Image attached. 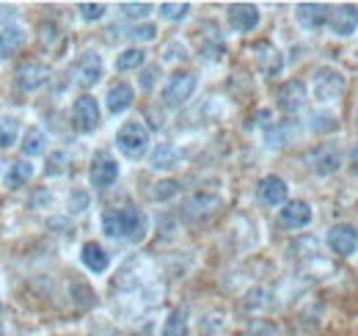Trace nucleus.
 Here are the masks:
<instances>
[{
  "label": "nucleus",
  "instance_id": "10",
  "mask_svg": "<svg viewBox=\"0 0 358 336\" xmlns=\"http://www.w3.org/2000/svg\"><path fill=\"white\" fill-rule=\"evenodd\" d=\"M226 20H229V28L231 31L251 34V31H257L262 14H259V6H254V3H231L226 8Z\"/></svg>",
  "mask_w": 358,
  "mask_h": 336
},
{
  "label": "nucleus",
  "instance_id": "33",
  "mask_svg": "<svg viewBox=\"0 0 358 336\" xmlns=\"http://www.w3.org/2000/svg\"><path fill=\"white\" fill-rule=\"evenodd\" d=\"M66 163H69V158H66L64 152H52V155L47 158L45 174H47V176H61V174L66 171Z\"/></svg>",
  "mask_w": 358,
  "mask_h": 336
},
{
  "label": "nucleus",
  "instance_id": "16",
  "mask_svg": "<svg viewBox=\"0 0 358 336\" xmlns=\"http://www.w3.org/2000/svg\"><path fill=\"white\" fill-rule=\"evenodd\" d=\"M295 20H298L301 28L317 31V28L328 25V20H331V6H325V3H298V6H295Z\"/></svg>",
  "mask_w": 358,
  "mask_h": 336
},
{
  "label": "nucleus",
  "instance_id": "5",
  "mask_svg": "<svg viewBox=\"0 0 358 336\" xmlns=\"http://www.w3.org/2000/svg\"><path fill=\"white\" fill-rule=\"evenodd\" d=\"M196 85H199V78H196L193 72H174V75L169 78L166 88H163V105H166V108H179V105H185V102L193 97Z\"/></svg>",
  "mask_w": 358,
  "mask_h": 336
},
{
  "label": "nucleus",
  "instance_id": "31",
  "mask_svg": "<svg viewBox=\"0 0 358 336\" xmlns=\"http://www.w3.org/2000/svg\"><path fill=\"white\" fill-rule=\"evenodd\" d=\"M157 11H160V17H163V20H169V22H179V20H185V17L190 14V3H160V6H157Z\"/></svg>",
  "mask_w": 358,
  "mask_h": 336
},
{
  "label": "nucleus",
  "instance_id": "9",
  "mask_svg": "<svg viewBox=\"0 0 358 336\" xmlns=\"http://www.w3.org/2000/svg\"><path fill=\"white\" fill-rule=\"evenodd\" d=\"M102 72H105V64H102V55L96 52H83L75 66H72V80L80 85V88H91L102 80Z\"/></svg>",
  "mask_w": 358,
  "mask_h": 336
},
{
  "label": "nucleus",
  "instance_id": "3",
  "mask_svg": "<svg viewBox=\"0 0 358 336\" xmlns=\"http://www.w3.org/2000/svg\"><path fill=\"white\" fill-rule=\"evenodd\" d=\"M149 130L141 125V122H124V125L116 130V146L124 158L130 160H141L146 152H149Z\"/></svg>",
  "mask_w": 358,
  "mask_h": 336
},
{
  "label": "nucleus",
  "instance_id": "17",
  "mask_svg": "<svg viewBox=\"0 0 358 336\" xmlns=\"http://www.w3.org/2000/svg\"><path fill=\"white\" fill-rule=\"evenodd\" d=\"M312 223V204L309 202H287L278 210V226L281 229H303Z\"/></svg>",
  "mask_w": 358,
  "mask_h": 336
},
{
  "label": "nucleus",
  "instance_id": "14",
  "mask_svg": "<svg viewBox=\"0 0 358 336\" xmlns=\"http://www.w3.org/2000/svg\"><path fill=\"white\" fill-rule=\"evenodd\" d=\"M287 196H289V188L281 176L270 174V176H262L259 185H257V199L265 204V207H284L287 204Z\"/></svg>",
  "mask_w": 358,
  "mask_h": 336
},
{
  "label": "nucleus",
  "instance_id": "1",
  "mask_svg": "<svg viewBox=\"0 0 358 336\" xmlns=\"http://www.w3.org/2000/svg\"><path fill=\"white\" fill-rule=\"evenodd\" d=\"M99 226L113 240H133V243H138V240L146 237L149 218L138 210V207L127 204V207H113V210L102 212Z\"/></svg>",
  "mask_w": 358,
  "mask_h": 336
},
{
  "label": "nucleus",
  "instance_id": "19",
  "mask_svg": "<svg viewBox=\"0 0 358 336\" xmlns=\"http://www.w3.org/2000/svg\"><path fill=\"white\" fill-rule=\"evenodd\" d=\"M80 259H83V265L89 267L91 273H105L108 267H110V256H108V251L99 246V243H94V240H89L83 248H80Z\"/></svg>",
  "mask_w": 358,
  "mask_h": 336
},
{
  "label": "nucleus",
  "instance_id": "29",
  "mask_svg": "<svg viewBox=\"0 0 358 336\" xmlns=\"http://www.w3.org/2000/svg\"><path fill=\"white\" fill-rule=\"evenodd\" d=\"M179 185L177 179H163V182H157V185H152V202H169V199H174L179 193Z\"/></svg>",
  "mask_w": 358,
  "mask_h": 336
},
{
  "label": "nucleus",
  "instance_id": "25",
  "mask_svg": "<svg viewBox=\"0 0 358 336\" xmlns=\"http://www.w3.org/2000/svg\"><path fill=\"white\" fill-rule=\"evenodd\" d=\"M143 64H146V52L141 47H130V50L119 52V58H116V69L119 72H133V69H141Z\"/></svg>",
  "mask_w": 358,
  "mask_h": 336
},
{
  "label": "nucleus",
  "instance_id": "15",
  "mask_svg": "<svg viewBox=\"0 0 358 336\" xmlns=\"http://www.w3.org/2000/svg\"><path fill=\"white\" fill-rule=\"evenodd\" d=\"M275 105L281 113H298L306 105V85L301 80H287L275 91Z\"/></svg>",
  "mask_w": 358,
  "mask_h": 336
},
{
  "label": "nucleus",
  "instance_id": "30",
  "mask_svg": "<svg viewBox=\"0 0 358 336\" xmlns=\"http://www.w3.org/2000/svg\"><path fill=\"white\" fill-rule=\"evenodd\" d=\"M309 122H312L309 127H312L317 135H320V132L325 135V132H334V130H339V122H336V116H334V113H328V111H317V113H312V119H309Z\"/></svg>",
  "mask_w": 358,
  "mask_h": 336
},
{
  "label": "nucleus",
  "instance_id": "22",
  "mask_svg": "<svg viewBox=\"0 0 358 336\" xmlns=\"http://www.w3.org/2000/svg\"><path fill=\"white\" fill-rule=\"evenodd\" d=\"M31 176H34V163L31 160H17V163H11L8 171H6V188L17 190L25 182H31Z\"/></svg>",
  "mask_w": 358,
  "mask_h": 336
},
{
  "label": "nucleus",
  "instance_id": "36",
  "mask_svg": "<svg viewBox=\"0 0 358 336\" xmlns=\"http://www.w3.org/2000/svg\"><path fill=\"white\" fill-rule=\"evenodd\" d=\"M72 298H75V303H78V306H83V309L94 303V293H91L86 284H80V281H75V284H72Z\"/></svg>",
  "mask_w": 358,
  "mask_h": 336
},
{
  "label": "nucleus",
  "instance_id": "26",
  "mask_svg": "<svg viewBox=\"0 0 358 336\" xmlns=\"http://www.w3.org/2000/svg\"><path fill=\"white\" fill-rule=\"evenodd\" d=\"M221 202H218V196H207V193H199V196H193L190 202H187V215H199V218H204V215H210V212H215Z\"/></svg>",
  "mask_w": 358,
  "mask_h": 336
},
{
  "label": "nucleus",
  "instance_id": "23",
  "mask_svg": "<svg viewBox=\"0 0 358 336\" xmlns=\"http://www.w3.org/2000/svg\"><path fill=\"white\" fill-rule=\"evenodd\" d=\"M292 135H295V127L287 125V122H278V125L265 130V144L270 149H284V146L292 144Z\"/></svg>",
  "mask_w": 358,
  "mask_h": 336
},
{
  "label": "nucleus",
  "instance_id": "37",
  "mask_svg": "<svg viewBox=\"0 0 358 336\" xmlns=\"http://www.w3.org/2000/svg\"><path fill=\"white\" fill-rule=\"evenodd\" d=\"M89 210V193H80V190H75L72 196H69V212H86Z\"/></svg>",
  "mask_w": 358,
  "mask_h": 336
},
{
  "label": "nucleus",
  "instance_id": "13",
  "mask_svg": "<svg viewBox=\"0 0 358 336\" xmlns=\"http://www.w3.org/2000/svg\"><path fill=\"white\" fill-rule=\"evenodd\" d=\"M328 28L336 34V36H353L358 31V6L356 3H339L331 8V20H328Z\"/></svg>",
  "mask_w": 358,
  "mask_h": 336
},
{
  "label": "nucleus",
  "instance_id": "28",
  "mask_svg": "<svg viewBox=\"0 0 358 336\" xmlns=\"http://www.w3.org/2000/svg\"><path fill=\"white\" fill-rule=\"evenodd\" d=\"M20 138V122L11 116H0V149H11Z\"/></svg>",
  "mask_w": 358,
  "mask_h": 336
},
{
  "label": "nucleus",
  "instance_id": "21",
  "mask_svg": "<svg viewBox=\"0 0 358 336\" xmlns=\"http://www.w3.org/2000/svg\"><path fill=\"white\" fill-rule=\"evenodd\" d=\"M190 334V320H187V309H174V312H169V317H166V323H163V331L160 336H187Z\"/></svg>",
  "mask_w": 358,
  "mask_h": 336
},
{
  "label": "nucleus",
  "instance_id": "4",
  "mask_svg": "<svg viewBox=\"0 0 358 336\" xmlns=\"http://www.w3.org/2000/svg\"><path fill=\"white\" fill-rule=\"evenodd\" d=\"M342 163H345V155L334 144H320V146H314L312 152L306 155V166L312 168V174H317V176L336 174L342 168Z\"/></svg>",
  "mask_w": 358,
  "mask_h": 336
},
{
  "label": "nucleus",
  "instance_id": "2",
  "mask_svg": "<svg viewBox=\"0 0 358 336\" xmlns=\"http://www.w3.org/2000/svg\"><path fill=\"white\" fill-rule=\"evenodd\" d=\"M348 91V78L336 66H320L314 72V99L320 105H334Z\"/></svg>",
  "mask_w": 358,
  "mask_h": 336
},
{
  "label": "nucleus",
  "instance_id": "27",
  "mask_svg": "<svg viewBox=\"0 0 358 336\" xmlns=\"http://www.w3.org/2000/svg\"><path fill=\"white\" fill-rule=\"evenodd\" d=\"M179 163V155L177 149L171 146V144H160L155 152H152V168H177Z\"/></svg>",
  "mask_w": 358,
  "mask_h": 336
},
{
  "label": "nucleus",
  "instance_id": "34",
  "mask_svg": "<svg viewBox=\"0 0 358 336\" xmlns=\"http://www.w3.org/2000/svg\"><path fill=\"white\" fill-rule=\"evenodd\" d=\"M119 11H122L124 17H130V20H143V17L152 11V6H149V3H122Z\"/></svg>",
  "mask_w": 358,
  "mask_h": 336
},
{
  "label": "nucleus",
  "instance_id": "40",
  "mask_svg": "<svg viewBox=\"0 0 358 336\" xmlns=\"http://www.w3.org/2000/svg\"><path fill=\"white\" fill-rule=\"evenodd\" d=\"M356 127H358V105H356Z\"/></svg>",
  "mask_w": 358,
  "mask_h": 336
},
{
  "label": "nucleus",
  "instance_id": "24",
  "mask_svg": "<svg viewBox=\"0 0 358 336\" xmlns=\"http://www.w3.org/2000/svg\"><path fill=\"white\" fill-rule=\"evenodd\" d=\"M47 149V135L39 127H31L22 138V155L25 158H36V155H45Z\"/></svg>",
  "mask_w": 358,
  "mask_h": 336
},
{
  "label": "nucleus",
  "instance_id": "6",
  "mask_svg": "<svg viewBox=\"0 0 358 336\" xmlns=\"http://www.w3.org/2000/svg\"><path fill=\"white\" fill-rule=\"evenodd\" d=\"M99 119H102L99 102H96L91 94H83V97L75 99V105H72V127H75L80 135H91V132L99 127Z\"/></svg>",
  "mask_w": 358,
  "mask_h": 336
},
{
  "label": "nucleus",
  "instance_id": "12",
  "mask_svg": "<svg viewBox=\"0 0 358 336\" xmlns=\"http://www.w3.org/2000/svg\"><path fill=\"white\" fill-rule=\"evenodd\" d=\"M116 179H119V163L108 152H96L89 168V182L102 190V188H110Z\"/></svg>",
  "mask_w": 358,
  "mask_h": 336
},
{
  "label": "nucleus",
  "instance_id": "7",
  "mask_svg": "<svg viewBox=\"0 0 358 336\" xmlns=\"http://www.w3.org/2000/svg\"><path fill=\"white\" fill-rule=\"evenodd\" d=\"M251 52H254L257 69H259L268 80L281 78V72H284V52H281L275 44L268 42V39H262V42H257L251 47Z\"/></svg>",
  "mask_w": 358,
  "mask_h": 336
},
{
  "label": "nucleus",
  "instance_id": "38",
  "mask_svg": "<svg viewBox=\"0 0 358 336\" xmlns=\"http://www.w3.org/2000/svg\"><path fill=\"white\" fill-rule=\"evenodd\" d=\"M157 75H160V66H149V69L141 75V88H143V91H152V88H155V80H157Z\"/></svg>",
  "mask_w": 358,
  "mask_h": 336
},
{
  "label": "nucleus",
  "instance_id": "39",
  "mask_svg": "<svg viewBox=\"0 0 358 336\" xmlns=\"http://www.w3.org/2000/svg\"><path fill=\"white\" fill-rule=\"evenodd\" d=\"M348 166H350V174H356L358 176V144L348 152Z\"/></svg>",
  "mask_w": 358,
  "mask_h": 336
},
{
  "label": "nucleus",
  "instance_id": "35",
  "mask_svg": "<svg viewBox=\"0 0 358 336\" xmlns=\"http://www.w3.org/2000/svg\"><path fill=\"white\" fill-rule=\"evenodd\" d=\"M130 36H133L135 42H152V39H157V25H152V22L135 25L133 31H130Z\"/></svg>",
  "mask_w": 358,
  "mask_h": 336
},
{
  "label": "nucleus",
  "instance_id": "18",
  "mask_svg": "<svg viewBox=\"0 0 358 336\" xmlns=\"http://www.w3.org/2000/svg\"><path fill=\"white\" fill-rule=\"evenodd\" d=\"M135 102V88L127 80H119V83H113L108 88V94H105V105H108V113H113V116H119V113H124V111H130Z\"/></svg>",
  "mask_w": 358,
  "mask_h": 336
},
{
  "label": "nucleus",
  "instance_id": "20",
  "mask_svg": "<svg viewBox=\"0 0 358 336\" xmlns=\"http://www.w3.org/2000/svg\"><path fill=\"white\" fill-rule=\"evenodd\" d=\"M25 42H28V34L22 28H17V25L3 28L0 31V58H8L14 52H20L25 47Z\"/></svg>",
  "mask_w": 358,
  "mask_h": 336
},
{
  "label": "nucleus",
  "instance_id": "32",
  "mask_svg": "<svg viewBox=\"0 0 358 336\" xmlns=\"http://www.w3.org/2000/svg\"><path fill=\"white\" fill-rule=\"evenodd\" d=\"M78 11H80V17H83L86 22H96V20H102V17H105L108 6H105V3H80V6H78Z\"/></svg>",
  "mask_w": 358,
  "mask_h": 336
},
{
  "label": "nucleus",
  "instance_id": "11",
  "mask_svg": "<svg viewBox=\"0 0 358 336\" xmlns=\"http://www.w3.org/2000/svg\"><path fill=\"white\" fill-rule=\"evenodd\" d=\"M50 66L42 64V61H25L22 66H17V72H14V83L20 91H25V94H31V91H39L42 85L50 80Z\"/></svg>",
  "mask_w": 358,
  "mask_h": 336
},
{
  "label": "nucleus",
  "instance_id": "8",
  "mask_svg": "<svg viewBox=\"0 0 358 336\" xmlns=\"http://www.w3.org/2000/svg\"><path fill=\"white\" fill-rule=\"evenodd\" d=\"M325 243L336 256H353L358 253V229L353 223H334L325 234Z\"/></svg>",
  "mask_w": 358,
  "mask_h": 336
}]
</instances>
